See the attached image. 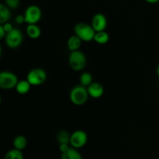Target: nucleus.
I'll use <instances>...</instances> for the list:
<instances>
[{
    "label": "nucleus",
    "mask_w": 159,
    "mask_h": 159,
    "mask_svg": "<svg viewBox=\"0 0 159 159\" xmlns=\"http://www.w3.org/2000/svg\"><path fill=\"white\" fill-rule=\"evenodd\" d=\"M89 95L87 87L80 85H75L70 91L69 98L75 106H82L88 101Z\"/></svg>",
    "instance_id": "nucleus-1"
},
{
    "label": "nucleus",
    "mask_w": 159,
    "mask_h": 159,
    "mask_svg": "<svg viewBox=\"0 0 159 159\" xmlns=\"http://www.w3.org/2000/svg\"><path fill=\"white\" fill-rule=\"evenodd\" d=\"M74 32L75 34L84 42H90L94 40L96 33L91 24H88L83 22L78 23L75 26Z\"/></svg>",
    "instance_id": "nucleus-2"
},
{
    "label": "nucleus",
    "mask_w": 159,
    "mask_h": 159,
    "mask_svg": "<svg viewBox=\"0 0 159 159\" xmlns=\"http://www.w3.org/2000/svg\"><path fill=\"white\" fill-rule=\"evenodd\" d=\"M68 64L73 71H82L87 65L86 56L80 50L71 51L68 56Z\"/></svg>",
    "instance_id": "nucleus-3"
},
{
    "label": "nucleus",
    "mask_w": 159,
    "mask_h": 159,
    "mask_svg": "<svg viewBox=\"0 0 159 159\" xmlns=\"http://www.w3.org/2000/svg\"><path fill=\"white\" fill-rule=\"evenodd\" d=\"M47 72L41 68L31 69L26 75V79L33 86H38L44 83L47 80Z\"/></svg>",
    "instance_id": "nucleus-4"
},
{
    "label": "nucleus",
    "mask_w": 159,
    "mask_h": 159,
    "mask_svg": "<svg viewBox=\"0 0 159 159\" xmlns=\"http://www.w3.org/2000/svg\"><path fill=\"white\" fill-rule=\"evenodd\" d=\"M19 80L15 73L9 71H2L0 73V88L9 90L15 89Z\"/></svg>",
    "instance_id": "nucleus-5"
},
{
    "label": "nucleus",
    "mask_w": 159,
    "mask_h": 159,
    "mask_svg": "<svg viewBox=\"0 0 159 159\" xmlns=\"http://www.w3.org/2000/svg\"><path fill=\"white\" fill-rule=\"evenodd\" d=\"M23 40V34L17 28H13L12 31L8 33L5 37L6 44L11 49H16L22 44Z\"/></svg>",
    "instance_id": "nucleus-6"
},
{
    "label": "nucleus",
    "mask_w": 159,
    "mask_h": 159,
    "mask_svg": "<svg viewBox=\"0 0 159 159\" xmlns=\"http://www.w3.org/2000/svg\"><path fill=\"white\" fill-rule=\"evenodd\" d=\"M25 22L27 24H37L42 17V11L39 6L30 5L26 9L24 12Z\"/></svg>",
    "instance_id": "nucleus-7"
},
{
    "label": "nucleus",
    "mask_w": 159,
    "mask_h": 159,
    "mask_svg": "<svg viewBox=\"0 0 159 159\" xmlns=\"http://www.w3.org/2000/svg\"><path fill=\"white\" fill-rule=\"evenodd\" d=\"M88 135L84 130H77L73 132L70 138V144L76 149L81 148L86 144Z\"/></svg>",
    "instance_id": "nucleus-8"
},
{
    "label": "nucleus",
    "mask_w": 159,
    "mask_h": 159,
    "mask_svg": "<svg viewBox=\"0 0 159 159\" xmlns=\"http://www.w3.org/2000/svg\"><path fill=\"white\" fill-rule=\"evenodd\" d=\"M91 25L96 32L106 30V28L107 26V16L104 14L99 13V12L95 14L92 19Z\"/></svg>",
    "instance_id": "nucleus-9"
},
{
    "label": "nucleus",
    "mask_w": 159,
    "mask_h": 159,
    "mask_svg": "<svg viewBox=\"0 0 159 159\" xmlns=\"http://www.w3.org/2000/svg\"><path fill=\"white\" fill-rule=\"evenodd\" d=\"M87 90L90 97L93 99H99L103 96L104 88L99 82H93L91 85L87 87Z\"/></svg>",
    "instance_id": "nucleus-10"
},
{
    "label": "nucleus",
    "mask_w": 159,
    "mask_h": 159,
    "mask_svg": "<svg viewBox=\"0 0 159 159\" xmlns=\"http://www.w3.org/2000/svg\"><path fill=\"white\" fill-rule=\"evenodd\" d=\"M26 33L28 37L33 40H36L41 35V30L37 24H27Z\"/></svg>",
    "instance_id": "nucleus-11"
},
{
    "label": "nucleus",
    "mask_w": 159,
    "mask_h": 159,
    "mask_svg": "<svg viewBox=\"0 0 159 159\" xmlns=\"http://www.w3.org/2000/svg\"><path fill=\"white\" fill-rule=\"evenodd\" d=\"M82 40L78 37L77 35H72L68 39V41H67V47H68V49L69 50L70 52L71 51H75L79 50V48L82 46Z\"/></svg>",
    "instance_id": "nucleus-12"
},
{
    "label": "nucleus",
    "mask_w": 159,
    "mask_h": 159,
    "mask_svg": "<svg viewBox=\"0 0 159 159\" xmlns=\"http://www.w3.org/2000/svg\"><path fill=\"white\" fill-rule=\"evenodd\" d=\"M32 85H30L29 82L27 81V79L26 80H20L17 83L15 89L16 91V93L20 95H26L30 90V88Z\"/></svg>",
    "instance_id": "nucleus-13"
},
{
    "label": "nucleus",
    "mask_w": 159,
    "mask_h": 159,
    "mask_svg": "<svg viewBox=\"0 0 159 159\" xmlns=\"http://www.w3.org/2000/svg\"><path fill=\"white\" fill-rule=\"evenodd\" d=\"M110 40V35L106 30L99 31L96 33L94 37V41L99 45H104Z\"/></svg>",
    "instance_id": "nucleus-14"
},
{
    "label": "nucleus",
    "mask_w": 159,
    "mask_h": 159,
    "mask_svg": "<svg viewBox=\"0 0 159 159\" xmlns=\"http://www.w3.org/2000/svg\"><path fill=\"white\" fill-rule=\"evenodd\" d=\"M11 16L9 8L6 4H0V23H7Z\"/></svg>",
    "instance_id": "nucleus-15"
},
{
    "label": "nucleus",
    "mask_w": 159,
    "mask_h": 159,
    "mask_svg": "<svg viewBox=\"0 0 159 159\" xmlns=\"http://www.w3.org/2000/svg\"><path fill=\"white\" fill-rule=\"evenodd\" d=\"M61 159H82V157L77 149L71 147L67 152L61 153Z\"/></svg>",
    "instance_id": "nucleus-16"
},
{
    "label": "nucleus",
    "mask_w": 159,
    "mask_h": 159,
    "mask_svg": "<svg viewBox=\"0 0 159 159\" xmlns=\"http://www.w3.org/2000/svg\"><path fill=\"white\" fill-rule=\"evenodd\" d=\"M13 147L14 148L18 149V150H23L26 148L27 145V140L26 137L23 135H17L13 140Z\"/></svg>",
    "instance_id": "nucleus-17"
},
{
    "label": "nucleus",
    "mask_w": 159,
    "mask_h": 159,
    "mask_svg": "<svg viewBox=\"0 0 159 159\" xmlns=\"http://www.w3.org/2000/svg\"><path fill=\"white\" fill-rule=\"evenodd\" d=\"M70 138H71V134L68 133L67 130H61L57 134V141L61 144H70Z\"/></svg>",
    "instance_id": "nucleus-18"
},
{
    "label": "nucleus",
    "mask_w": 159,
    "mask_h": 159,
    "mask_svg": "<svg viewBox=\"0 0 159 159\" xmlns=\"http://www.w3.org/2000/svg\"><path fill=\"white\" fill-rule=\"evenodd\" d=\"M79 82H80V84L82 85L88 87L89 85H91L93 82V77L91 73L85 71V72L81 74L80 77H79Z\"/></svg>",
    "instance_id": "nucleus-19"
},
{
    "label": "nucleus",
    "mask_w": 159,
    "mask_h": 159,
    "mask_svg": "<svg viewBox=\"0 0 159 159\" xmlns=\"http://www.w3.org/2000/svg\"><path fill=\"white\" fill-rule=\"evenodd\" d=\"M4 159H23V155L22 151L13 148L6 154Z\"/></svg>",
    "instance_id": "nucleus-20"
},
{
    "label": "nucleus",
    "mask_w": 159,
    "mask_h": 159,
    "mask_svg": "<svg viewBox=\"0 0 159 159\" xmlns=\"http://www.w3.org/2000/svg\"><path fill=\"white\" fill-rule=\"evenodd\" d=\"M5 4L9 9H16L20 4V0H5Z\"/></svg>",
    "instance_id": "nucleus-21"
},
{
    "label": "nucleus",
    "mask_w": 159,
    "mask_h": 159,
    "mask_svg": "<svg viewBox=\"0 0 159 159\" xmlns=\"http://www.w3.org/2000/svg\"><path fill=\"white\" fill-rule=\"evenodd\" d=\"M2 26L3 28H4V30H6V34H8V33H9L10 31L12 30V29H13V26H12V25L11 24V23H9V22H7V23H2Z\"/></svg>",
    "instance_id": "nucleus-22"
},
{
    "label": "nucleus",
    "mask_w": 159,
    "mask_h": 159,
    "mask_svg": "<svg viewBox=\"0 0 159 159\" xmlns=\"http://www.w3.org/2000/svg\"><path fill=\"white\" fill-rule=\"evenodd\" d=\"M15 22L18 24H23V23H26L24 15H17L15 18Z\"/></svg>",
    "instance_id": "nucleus-23"
},
{
    "label": "nucleus",
    "mask_w": 159,
    "mask_h": 159,
    "mask_svg": "<svg viewBox=\"0 0 159 159\" xmlns=\"http://www.w3.org/2000/svg\"><path fill=\"white\" fill-rule=\"evenodd\" d=\"M69 146H68V144H59V150L61 153H64V152H67L69 148Z\"/></svg>",
    "instance_id": "nucleus-24"
},
{
    "label": "nucleus",
    "mask_w": 159,
    "mask_h": 159,
    "mask_svg": "<svg viewBox=\"0 0 159 159\" xmlns=\"http://www.w3.org/2000/svg\"><path fill=\"white\" fill-rule=\"evenodd\" d=\"M6 36V30H4V28H3L2 25H0V39H3L5 38Z\"/></svg>",
    "instance_id": "nucleus-25"
},
{
    "label": "nucleus",
    "mask_w": 159,
    "mask_h": 159,
    "mask_svg": "<svg viewBox=\"0 0 159 159\" xmlns=\"http://www.w3.org/2000/svg\"><path fill=\"white\" fill-rule=\"evenodd\" d=\"M148 3H151V4H155V3H157L158 2L159 0H145Z\"/></svg>",
    "instance_id": "nucleus-26"
},
{
    "label": "nucleus",
    "mask_w": 159,
    "mask_h": 159,
    "mask_svg": "<svg viewBox=\"0 0 159 159\" xmlns=\"http://www.w3.org/2000/svg\"><path fill=\"white\" fill-rule=\"evenodd\" d=\"M157 75H158V76L159 77V64H158V67H157Z\"/></svg>",
    "instance_id": "nucleus-27"
}]
</instances>
